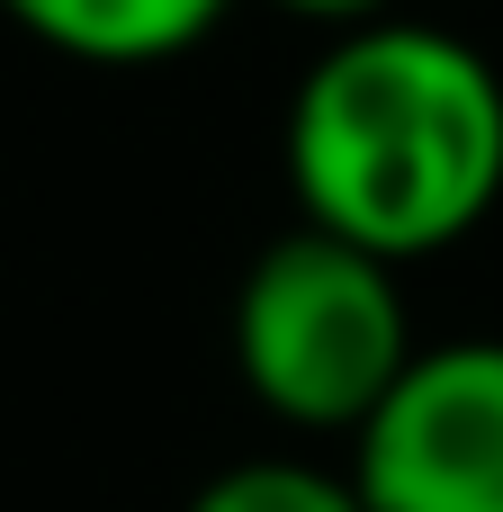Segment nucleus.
Here are the masks:
<instances>
[{"label":"nucleus","instance_id":"nucleus-2","mask_svg":"<svg viewBox=\"0 0 503 512\" xmlns=\"http://www.w3.org/2000/svg\"><path fill=\"white\" fill-rule=\"evenodd\" d=\"M234 369L297 432H360L414 369V315L396 261L342 234H279L234 288Z\"/></svg>","mask_w":503,"mask_h":512},{"label":"nucleus","instance_id":"nucleus-6","mask_svg":"<svg viewBox=\"0 0 503 512\" xmlns=\"http://www.w3.org/2000/svg\"><path fill=\"white\" fill-rule=\"evenodd\" d=\"M288 18H315V27H369V18H396V0H279Z\"/></svg>","mask_w":503,"mask_h":512},{"label":"nucleus","instance_id":"nucleus-3","mask_svg":"<svg viewBox=\"0 0 503 512\" xmlns=\"http://www.w3.org/2000/svg\"><path fill=\"white\" fill-rule=\"evenodd\" d=\"M369 512H503V342H432L351 432Z\"/></svg>","mask_w":503,"mask_h":512},{"label":"nucleus","instance_id":"nucleus-5","mask_svg":"<svg viewBox=\"0 0 503 512\" xmlns=\"http://www.w3.org/2000/svg\"><path fill=\"white\" fill-rule=\"evenodd\" d=\"M189 512H369L351 477L315 468V459H243V468H216Z\"/></svg>","mask_w":503,"mask_h":512},{"label":"nucleus","instance_id":"nucleus-4","mask_svg":"<svg viewBox=\"0 0 503 512\" xmlns=\"http://www.w3.org/2000/svg\"><path fill=\"white\" fill-rule=\"evenodd\" d=\"M234 0H0V18L18 36H36L63 63H99V72H144L189 54L198 36H216Z\"/></svg>","mask_w":503,"mask_h":512},{"label":"nucleus","instance_id":"nucleus-1","mask_svg":"<svg viewBox=\"0 0 503 512\" xmlns=\"http://www.w3.org/2000/svg\"><path fill=\"white\" fill-rule=\"evenodd\" d=\"M279 162L315 234L396 270L450 252L503 207V72L423 18L342 27L288 99Z\"/></svg>","mask_w":503,"mask_h":512}]
</instances>
